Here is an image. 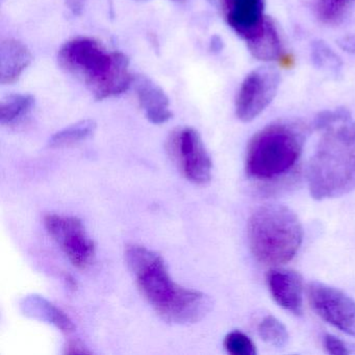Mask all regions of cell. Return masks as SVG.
<instances>
[{
    "mask_svg": "<svg viewBox=\"0 0 355 355\" xmlns=\"http://www.w3.org/2000/svg\"><path fill=\"white\" fill-rule=\"evenodd\" d=\"M125 261L141 294L165 321L180 325L197 323L211 311L209 297L176 284L165 261L155 251L128 245Z\"/></svg>",
    "mask_w": 355,
    "mask_h": 355,
    "instance_id": "cell-1",
    "label": "cell"
},
{
    "mask_svg": "<svg viewBox=\"0 0 355 355\" xmlns=\"http://www.w3.org/2000/svg\"><path fill=\"white\" fill-rule=\"evenodd\" d=\"M307 134L305 124L291 120H280L261 128L247 145V178L263 190L288 186L298 175Z\"/></svg>",
    "mask_w": 355,
    "mask_h": 355,
    "instance_id": "cell-2",
    "label": "cell"
},
{
    "mask_svg": "<svg viewBox=\"0 0 355 355\" xmlns=\"http://www.w3.org/2000/svg\"><path fill=\"white\" fill-rule=\"evenodd\" d=\"M58 61L64 71L85 85L98 101L126 92L134 83L128 58L89 37L67 41L60 49Z\"/></svg>",
    "mask_w": 355,
    "mask_h": 355,
    "instance_id": "cell-3",
    "label": "cell"
},
{
    "mask_svg": "<svg viewBox=\"0 0 355 355\" xmlns=\"http://www.w3.org/2000/svg\"><path fill=\"white\" fill-rule=\"evenodd\" d=\"M307 166V184L315 200L336 198L355 190V122L322 132Z\"/></svg>",
    "mask_w": 355,
    "mask_h": 355,
    "instance_id": "cell-4",
    "label": "cell"
},
{
    "mask_svg": "<svg viewBox=\"0 0 355 355\" xmlns=\"http://www.w3.org/2000/svg\"><path fill=\"white\" fill-rule=\"evenodd\" d=\"M249 247L253 257L269 267L292 261L302 244L303 230L298 216L282 205H261L248 220Z\"/></svg>",
    "mask_w": 355,
    "mask_h": 355,
    "instance_id": "cell-5",
    "label": "cell"
},
{
    "mask_svg": "<svg viewBox=\"0 0 355 355\" xmlns=\"http://www.w3.org/2000/svg\"><path fill=\"white\" fill-rule=\"evenodd\" d=\"M167 148L170 157L189 182L199 186L211 182L213 162L196 130L176 128L168 139Z\"/></svg>",
    "mask_w": 355,
    "mask_h": 355,
    "instance_id": "cell-6",
    "label": "cell"
},
{
    "mask_svg": "<svg viewBox=\"0 0 355 355\" xmlns=\"http://www.w3.org/2000/svg\"><path fill=\"white\" fill-rule=\"evenodd\" d=\"M44 224L51 238L74 267L83 270L92 265L96 248L82 220L72 216L51 214L44 218Z\"/></svg>",
    "mask_w": 355,
    "mask_h": 355,
    "instance_id": "cell-7",
    "label": "cell"
},
{
    "mask_svg": "<svg viewBox=\"0 0 355 355\" xmlns=\"http://www.w3.org/2000/svg\"><path fill=\"white\" fill-rule=\"evenodd\" d=\"M280 74L272 67L251 71L241 84L236 97V115L242 122L257 119L275 98Z\"/></svg>",
    "mask_w": 355,
    "mask_h": 355,
    "instance_id": "cell-8",
    "label": "cell"
},
{
    "mask_svg": "<svg viewBox=\"0 0 355 355\" xmlns=\"http://www.w3.org/2000/svg\"><path fill=\"white\" fill-rule=\"evenodd\" d=\"M309 304L315 313L344 334L355 336V301L340 288L323 282H309Z\"/></svg>",
    "mask_w": 355,
    "mask_h": 355,
    "instance_id": "cell-9",
    "label": "cell"
},
{
    "mask_svg": "<svg viewBox=\"0 0 355 355\" xmlns=\"http://www.w3.org/2000/svg\"><path fill=\"white\" fill-rule=\"evenodd\" d=\"M220 3L228 26L246 42L263 30L267 20L265 0H220Z\"/></svg>",
    "mask_w": 355,
    "mask_h": 355,
    "instance_id": "cell-10",
    "label": "cell"
},
{
    "mask_svg": "<svg viewBox=\"0 0 355 355\" xmlns=\"http://www.w3.org/2000/svg\"><path fill=\"white\" fill-rule=\"evenodd\" d=\"M266 282L272 298L282 309L296 317L303 315V280L298 272L273 267Z\"/></svg>",
    "mask_w": 355,
    "mask_h": 355,
    "instance_id": "cell-11",
    "label": "cell"
},
{
    "mask_svg": "<svg viewBox=\"0 0 355 355\" xmlns=\"http://www.w3.org/2000/svg\"><path fill=\"white\" fill-rule=\"evenodd\" d=\"M134 86L140 107L148 121L159 125L173 117L169 97L159 85L147 76H138L134 78Z\"/></svg>",
    "mask_w": 355,
    "mask_h": 355,
    "instance_id": "cell-12",
    "label": "cell"
},
{
    "mask_svg": "<svg viewBox=\"0 0 355 355\" xmlns=\"http://www.w3.org/2000/svg\"><path fill=\"white\" fill-rule=\"evenodd\" d=\"M32 62V53L24 42L6 39L0 45V83L15 84Z\"/></svg>",
    "mask_w": 355,
    "mask_h": 355,
    "instance_id": "cell-13",
    "label": "cell"
},
{
    "mask_svg": "<svg viewBox=\"0 0 355 355\" xmlns=\"http://www.w3.org/2000/svg\"><path fill=\"white\" fill-rule=\"evenodd\" d=\"M20 307L24 315L33 319L51 324L64 334H71L76 330V325L69 315L44 297L39 295L24 297L20 303Z\"/></svg>",
    "mask_w": 355,
    "mask_h": 355,
    "instance_id": "cell-14",
    "label": "cell"
},
{
    "mask_svg": "<svg viewBox=\"0 0 355 355\" xmlns=\"http://www.w3.org/2000/svg\"><path fill=\"white\" fill-rule=\"evenodd\" d=\"M246 43L251 55L259 61H275L282 55V46L279 34L275 24L270 18L267 17L261 32Z\"/></svg>",
    "mask_w": 355,
    "mask_h": 355,
    "instance_id": "cell-15",
    "label": "cell"
},
{
    "mask_svg": "<svg viewBox=\"0 0 355 355\" xmlns=\"http://www.w3.org/2000/svg\"><path fill=\"white\" fill-rule=\"evenodd\" d=\"M34 105L33 95H9L0 103V123L3 126L16 125L31 113Z\"/></svg>",
    "mask_w": 355,
    "mask_h": 355,
    "instance_id": "cell-16",
    "label": "cell"
},
{
    "mask_svg": "<svg viewBox=\"0 0 355 355\" xmlns=\"http://www.w3.org/2000/svg\"><path fill=\"white\" fill-rule=\"evenodd\" d=\"M96 128V122L94 120L86 119L76 122V123L55 132L49 139V147L63 148V147L73 146L83 141L88 140L94 135Z\"/></svg>",
    "mask_w": 355,
    "mask_h": 355,
    "instance_id": "cell-17",
    "label": "cell"
},
{
    "mask_svg": "<svg viewBox=\"0 0 355 355\" xmlns=\"http://www.w3.org/2000/svg\"><path fill=\"white\" fill-rule=\"evenodd\" d=\"M311 55L315 68L334 76H340L343 67L342 60L324 41H313Z\"/></svg>",
    "mask_w": 355,
    "mask_h": 355,
    "instance_id": "cell-18",
    "label": "cell"
},
{
    "mask_svg": "<svg viewBox=\"0 0 355 355\" xmlns=\"http://www.w3.org/2000/svg\"><path fill=\"white\" fill-rule=\"evenodd\" d=\"M259 338L270 346L284 348L288 342V332L284 324L274 317L266 315L257 326Z\"/></svg>",
    "mask_w": 355,
    "mask_h": 355,
    "instance_id": "cell-19",
    "label": "cell"
},
{
    "mask_svg": "<svg viewBox=\"0 0 355 355\" xmlns=\"http://www.w3.org/2000/svg\"><path fill=\"white\" fill-rule=\"evenodd\" d=\"M349 0H315L318 19L326 26H338L344 20Z\"/></svg>",
    "mask_w": 355,
    "mask_h": 355,
    "instance_id": "cell-20",
    "label": "cell"
},
{
    "mask_svg": "<svg viewBox=\"0 0 355 355\" xmlns=\"http://www.w3.org/2000/svg\"><path fill=\"white\" fill-rule=\"evenodd\" d=\"M224 348L232 355H257V347L244 332L234 330L226 334Z\"/></svg>",
    "mask_w": 355,
    "mask_h": 355,
    "instance_id": "cell-21",
    "label": "cell"
},
{
    "mask_svg": "<svg viewBox=\"0 0 355 355\" xmlns=\"http://www.w3.org/2000/svg\"><path fill=\"white\" fill-rule=\"evenodd\" d=\"M348 121H351L350 112L344 107H338V109L327 110L318 114L313 121V128L319 132H323L327 128H334Z\"/></svg>",
    "mask_w": 355,
    "mask_h": 355,
    "instance_id": "cell-22",
    "label": "cell"
},
{
    "mask_svg": "<svg viewBox=\"0 0 355 355\" xmlns=\"http://www.w3.org/2000/svg\"><path fill=\"white\" fill-rule=\"evenodd\" d=\"M323 346L326 352L329 353V354L348 355L352 352L350 348H349L348 345H347L344 340L329 334L324 336Z\"/></svg>",
    "mask_w": 355,
    "mask_h": 355,
    "instance_id": "cell-23",
    "label": "cell"
},
{
    "mask_svg": "<svg viewBox=\"0 0 355 355\" xmlns=\"http://www.w3.org/2000/svg\"><path fill=\"white\" fill-rule=\"evenodd\" d=\"M338 45H340V49L346 51V53H350V55H354L355 53V36H345L342 39L338 40Z\"/></svg>",
    "mask_w": 355,
    "mask_h": 355,
    "instance_id": "cell-24",
    "label": "cell"
},
{
    "mask_svg": "<svg viewBox=\"0 0 355 355\" xmlns=\"http://www.w3.org/2000/svg\"><path fill=\"white\" fill-rule=\"evenodd\" d=\"M86 0H67V6L74 15H80L84 10Z\"/></svg>",
    "mask_w": 355,
    "mask_h": 355,
    "instance_id": "cell-25",
    "label": "cell"
},
{
    "mask_svg": "<svg viewBox=\"0 0 355 355\" xmlns=\"http://www.w3.org/2000/svg\"><path fill=\"white\" fill-rule=\"evenodd\" d=\"M66 353L74 354V353H89V351L85 350L82 345L78 344V343H71V344L68 345Z\"/></svg>",
    "mask_w": 355,
    "mask_h": 355,
    "instance_id": "cell-26",
    "label": "cell"
},
{
    "mask_svg": "<svg viewBox=\"0 0 355 355\" xmlns=\"http://www.w3.org/2000/svg\"><path fill=\"white\" fill-rule=\"evenodd\" d=\"M222 49H223V41L221 40L220 37H214L211 43V51H213L214 53H218V51H221Z\"/></svg>",
    "mask_w": 355,
    "mask_h": 355,
    "instance_id": "cell-27",
    "label": "cell"
},
{
    "mask_svg": "<svg viewBox=\"0 0 355 355\" xmlns=\"http://www.w3.org/2000/svg\"><path fill=\"white\" fill-rule=\"evenodd\" d=\"M66 282H67L69 288H73V290L74 288H76V282L74 280V278L72 277V276H66Z\"/></svg>",
    "mask_w": 355,
    "mask_h": 355,
    "instance_id": "cell-28",
    "label": "cell"
},
{
    "mask_svg": "<svg viewBox=\"0 0 355 355\" xmlns=\"http://www.w3.org/2000/svg\"><path fill=\"white\" fill-rule=\"evenodd\" d=\"M172 1H184V0H172Z\"/></svg>",
    "mask_w": 355,
    "mask_h": 355,
    "instance_id": "cell-29",
    "label": "cell"
},
{
    "mask_svg": "<svg viewBox=\"0 0 355 355\" xmlns=\"http://www.w3.org/2000/svg\"><path fill=\"white\" fill-rule=\"evenodd\" d=\"M135 1H147V0H135Z\"/></svg>",
    "mask_w": 355,
    "mask_h": 355,
    "instance_id": "cell-30",
    "label": "cell"
}]
</instances>
